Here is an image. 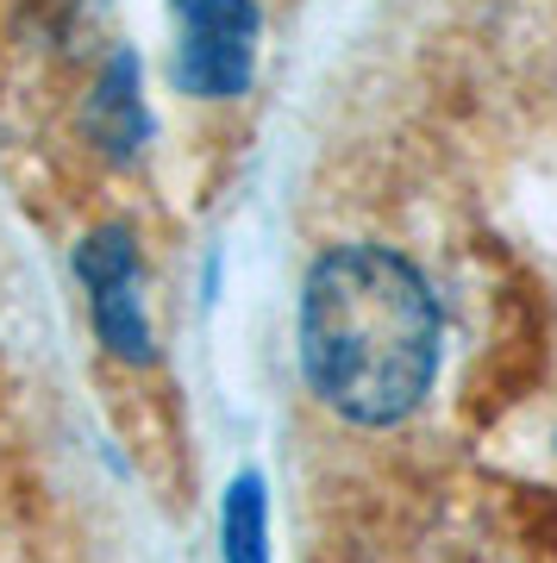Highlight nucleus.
Masks as SVG:
<instances>
[{
  "label": "nucleus",
  "mask_w": 557,
  "mask_h": 563,
  "mask_svg": "<svg viewBox=\"0 0 557 563\" xmlns=\"http://www.w3.org/2000/svg\"><path fill=\"white\" fill-rule=\"evenodd\" d=\"M301 376L345 426H401L438 376V301L389 244H332L301 282Z\"/></svg>",
  "instance_id": "1"
},
{
  "label": "nucleus",
  "mask_w": 557,
  "mask_h": 563,
  "mask_svg": "<svg viewBox=\"0 0 557 563\" xmlns=\"http://www.w3.org/2000/svg\"><path fill=\"white\" fill-rule=\"evenodd\" d=\"M176 20V81L200 101H232L258 76L263 13L258 0H170Z\"/></svg>",
  "instance_id": "2"
},
{
  "label": "nucleus",
  "mask_w": 557,
  "mask_h": 563,
  "mask_svg": "<svg viewBox=\"0 0 557 563\" xmlns=\"http://www.w3.org/2000/svg\"><path fill=\"white\" fill-rule=\"evenodd\" d=\"M81 288H88V320H95V339L113 351L120 363H157V332H151V313H144V263L139 244L125 225H100L95 239L81 244Z\"/></svg>",
  "instance_id": "3"
},
{
  "label": "nucleus",
  "mask_w": 557,
  "mask_h": 563,
  "mask_svg": "<svg viewBox=\"0 0 557 563\" xmlns=\"http://www.w3.org/2000/svg\"><path fill=\"white\" fill-rule=\"evenodd\" d=\"M81 132H88L107 157H120V163L144 151V139H151V113H144L132 51H120V57L100 69L95 95H88V107H81Z\"/></svg>",
  "instance_id": "4"
},
{
  "label": "nucleus",
  "mask_w": 557,
  "mask_h": 563,
  "mask_svg": "<svg viewBox=\"0 0 557 563\" xmlns=\"http://www.w3.org/2000/svg\"><path fill=\"white\" fill-rule=\"evenodd\" d=\"M226 563H270L263 551V483L239 476L226 495Z\"/></svg>",
  "instance_id": "5"
}]
</instances>
